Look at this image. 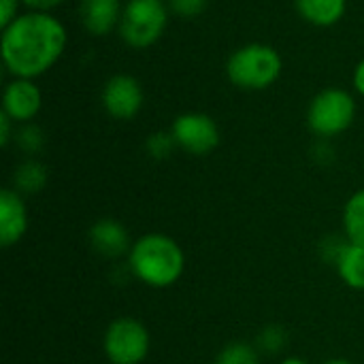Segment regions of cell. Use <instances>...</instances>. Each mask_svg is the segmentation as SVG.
Listing matches in <instances>:
<instances>
[{"label": "cell", "mask_w": 364, "mask_h": 364, "mask_svg": "<svg viewBox=\"0 0 364 364\" xmlns=\"http://www.w3.org/2000/svg\"><path fill=\"white\" fill-rule=\"evenodd\" d=\"M66 45L64 26L47 13L15 17L2 32V60L19 79L43 75L55 64Z\"/></svg>", "instance_id": "1"}, {"label": "cell", "mask_w": 364, "mask_h": 364, "mask_svg": "<svg viewBox=\"0 0 364 364\" xmlns=\"http://www.w3.org/2000/svg\"><path fill=\"white\" fill-rule=\"evenodd\" d=\"M128 269L149 288H171L186 271V254L168 235L149 232L132 243L128 252Z\"/></svg>", "instance_id": "2"}, {"label": "cell", "mask_w": 364, "mask_h": 364, "mask_svg": "<svg viewBox=\"0 0 364 364\" xmlns=\"http://www.w3.org/2000/svg\"><path fill=\"white\" fill-rule=\"evenodd\" d=\"M282 73V58L273 47L247 45L228 60V77L245 90H264Z\"/></svg>", "instance_id": "3"}, {"label": "cell", "mask_w": 364, "mask_h": 364, "mask_svg": "<svg viewBox=\"0 0 364 364\" xmlns=\"http://www.w3.org/2000/svg\"><path fill=\"white\" fill-rule=\"evenodd\" d=\"M149 348L147 326L130 316L115 318L102 337V352L111 364H141L149 356Z\"/></svg>", "instance_id": "4"}, {"label": "cell", "mask_w": 364, "mask_h": 364, "mask_svg": "<svg viewBox=\"0 0 364 364\" xmlns=\"http://www.w3.org/2000/svg\"><path fill=\"white\" fill-rule=\"evenodd\" d=\"M168 13L162 0H130L119 23L122 38L136 49L149 47L164 32Z\"/></svg>", "instance_id": "5"}, {"label": "cell", "mask_w": 364, "mask_h": 364, "mask_svg": "<svg viewBox=\"0 0 364 364\" xmlns=\"http://www.w3.org/2000/svg\"><path fill=\"white\" fill-rule=\"evenodd\" d=\"M354 113H356V105L348 92L326 90L314 98L307 119L316 134L335 136L350 128V124L354 122Z\"/></svg>", "instance_id": "6"}, {"label": "cell", "mask_w": 364, "mask_h": 364, "mask_svg": "<svg viewBox=\"0 0 364 364\" xmlns=\"http://www.w3.org/2000/svg\"><path fill=\"white\" fill-rule=\"evenodd\" d=\"M175 143L194 156H207L220 145V130L205 113H183L173 124Z\"/></svg>", "instance_id": "7"}, {"label": "cell", "mask_w": 364, "mask_h": 364, "mask_svg": "<svg viewBox=\"0 0 364 364\" xmlns=\"http://www.w3.org/2000/svg\"><path fill=\"white\" fill-rule=\"evenodd\" d=\"M102 105L115 119H130L139 113L143 105V92L134 77L117 75L113 77L105 92H102Z\"/></svg>", "instance_id": "8"}, {"label": "cell", "mask_w": 364, "mask_h": 364, "mask_svg": "<svg viewBox=\"0 0 364 364\" xmlns=\"http://www.w3.org/2000/svg\"><path fill=\"white\" fill-rule=\"evenodd\" d=\"M87 239H90L92 250L98 256L109 258V260H115L119 256H128V252L132 247V241H130L126 226L117 220H111V218L96 220L87 230Z\"/></svg>", "instance_id": "9"}, {"label": "cell", "mask_w": 364, "mask_h": 364, "mask_svg": "<svg viewBox=\"0 0 364 364\" xmlns=\"http://www.w3.org/2000/svg\"><path fill=\"white\" fill-rule=\"evenodd\" d=\"M28 230V211L17 190L0 192V243L11 247L23 239Z\"/></svg>", "instance_id": "10"}, {"label": "cell", "mask_w": 364, "mask_h": 364, "mask_svg": "<svg viewBox=\"0 0 364 364\" xmlns=\"http://www.w3.org/2000/svg\"><path fill=\"white\" fill-rule=\"evenodd\" d=\"M4 113L15 122L32 119L41 109V92L30 79H17L4 90Z\"/></svg>", "instance_id": "11"}, {"label": "cell", "mask_w": 364, "mask_h": 364, "mask_svg": "<svg viewBox=\"0 0 364 364\" xmlns=\"http://www.w3.org/2000/svg\"><path fill=\"white\" fill-rule=\"evenodd\" d=\"M81 17L83 26L100 36L109 34L119 19V2L117 0H81Z\"/></svg>", "instance_id": "12"}, {"label": "cell", "mask_w": 364, "mask_h": 364, "mask_svg": "<svg viewBox=\"0 0 364 364\" xmlns=\"http://www.w3.org/2000/svg\"><path fill=\"white\" fill-rule=\"evenodd\" d=\"M341 282L352 290H364V247L348 243L335 262Z\"/></svg>", "instance_id": "13"}, {"label": "cell", "mask_w": 364, "mask_h": 364, "mask_svg": "<svg viewBox=\"0 0 364 364\" xmlns=\"http://www.w3.org/2000/svg\"><path fill=\"white\" fill-rule=\"evenodd\" d=\"M296 6L307 21L316 26H331L341 19L346 0H296Z\"/></svg>", "instance_id": "14"}, {"label": "cell", "mask_w": 364, "mask_h": 364, "mask_svg": "<svg viewBox=\"0 0 364 364\" xmlns=\"http://www.w3.org/2000/svg\"><path fill=\"white\" fill-rule=\"evenodd\" d=\"M343 230L346 239L354 245L364 247V190L350 196L343 209Z\"/></svg>", "instance_id": "15"}, {"label": "cell", "mask_w": 364, "mask_h": 364, "mask_svg": "<svg viewBox=\"0 0 364 364\" xmlns=\"http://www.w3.org/2000/svg\"><path fill=\"white\" fill-rule=\"evenodd\" d=\"M47 183V171L41 162L28 160L15 171V190L19 194H36Z\"/></svg>", "instance_id": "16"}, {"label": "cell", "mask_w": 364, "mask_h": 364, "mask_svg": "<svg viewBox=\"0 0 364 364\" xmlns=\"http://www.w3.org/2000/svg\"><path fill=\"white\" fill-rule=\"evenodd\" d=\"M215 364H260V354L252 343L232 341L220 350Z\"/></svg>", "instance_id": "17"}, {"label": "cell", "mask_w": 364, "mask_h": 364, "mask_svg": "<svg viewBox=\"0 0 364 364\" xmlns=\"http://www.w3.org/2000/svg\"><path fill=\"white\" fill-rule=\"evenodd\" d=\"M286 328L277 326V324H271V326H264L256 339V350L258 352H264V354H277L284 350L286 346Z\"/></svg>", "instance_id": "18"}, {"label": "cell", "mask_w": 364, "mask_h": 364, "mask_svg": "<svg viewBox=\"0 0 364 364\" xmlns=\"http://www.w3.org/2000/svg\"><path fill=\"white\" fill-rule=\"evenodd\" d=\"M207 6V0H171V9L181 17H196Z\"/></svg>", "instance_id": "19"}, {"label": "cell", "mask_w": 364, "mask_h": 364, "mask_svg": "<svg viewBox=\"0 0 364 364\" xmlns=\"http://www.w3.org/2000/svg\"><path fill=\"white\" fill-rule=\"evenodd\" d=\"M19 143L26 151H38L41 145H43V136H41V130L38 128H23L21 134H19Z\"/></svg>", "instance_id": "20"}, {"label": "cell", "mask_w": 364, "mask_h": 364, "mask_svg": "<svg viewBox=\"0 0 364 364\" xmlns=\"http://www.w3.org/2000/svg\"><path fill=\"white\" fill-rule=\"evenodd\" d=\"M173 143H175V139H173V136L156 134L154 139H149V151H151V156H156V158H164V156L171 151Z\"/></svg>", "instance_id": "21"}, {"label": "cell", "mask_w": 364, "mask_h": 364, "mask_svg": "<svg viewBox=\"0 0 364 364\" xmlns=\"http://www.w3.org/2000/svg\"><path fill=\"white\" fill-rule=\"evenodd\" d=\"M17 11V0H2V13H0V26L6 28L15 19Z\"/></svg>", "instance_id": "22"}, {"label": "cell", "mask_w": 364, "mask_h": 364, "mask_svg": "<svg viewBox=\"0 0 364 364\" xmlns=\"http://www.w3.org/2000/svg\"><path fill=\"white\" fill-rule=\"evenodd\" d=\"M9 139H11V117L2 111L0 113V143L6 147L9 145Z\"/></svg>", "instance_id": "23"}, {"label": "cell", "mask_w": 364, "mask_h": 364, "mask_svg": "<svg viewBox=\"0 0 364 364\" xmlns=\"http://www.w3.org/2000/svg\"><path fill=\"white\" fill-rule=\"evenodd\" d=\"M28 6H34V9H38V11H47V9H53V6H58L62 0H23Z\"/></svg>", "instance_id": "24"}, {"label": "cell", "mask_w": 364, "mask_h": 364, "mask_svg": "<svg viewBox=\"0 0 364 364\" xmlns=\"http://www.w3.org/2000/svg\"><path fill=\"white\" fill-rule=\"evenodd\" d=\"M354 85H356V90L360 92L364 96V60L358 64V68H356V75H354Z\"/></svg>", "instance_id": "25"}, {"label": "cell", "mask_w": 364, "mask_h": 364, "mask_svg": "<svg viewBox=\"0 0 364 364\" xmlns=\"http://www.w3.org/2000/svg\"><path fill=\"white\" fill-rule=\"evenodd\" d=\"M279 364H307L303 358H296V356H290V358H284Z\"/></svg>", "instance_id": "26"}, {"label": "cell", "mask_w": 364, "mask_h": 364, "mask_svg": "<svg viewBox=\"0 0 364 364\" xmlns=\"http://www.w3.org/2000/svg\"><path fill=\"white\" fill-rule=\"evenodd\" d=\"M322 364H356L352 363V360H348V358H331V360H326V363Z\"/></svg>", "instance_id": "27"}]
</instances>
